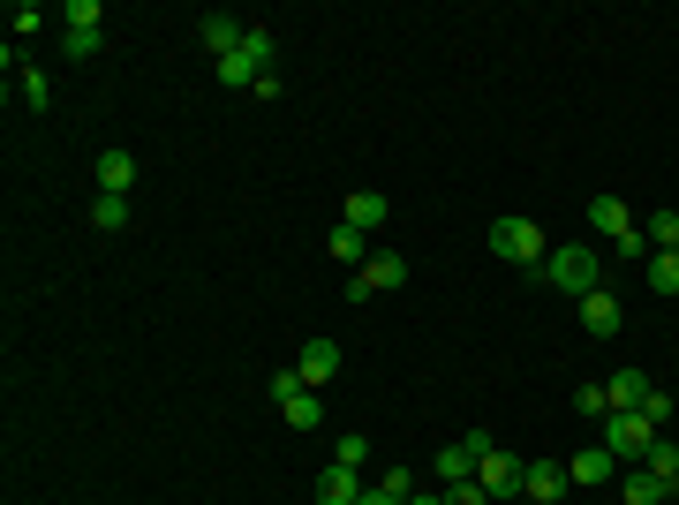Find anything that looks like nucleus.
I'll return each mask as SVG.
<instances>
[{"label": "nucleus", "instance_id": "f257e3e1", "mask_svg": "<svg viewBox=\"0 0 679 505\" xmlns=\"http://www.w3.org/2000/svg\"><path fill=\"white\" fill-rule=\"evenodd\" d=\"M536 280H551L559 295H574V302H581V295H597V287H604V257H597L589 242H559V249L543 257V272H536Z\"/></svg>", "mask_w": 679, "mask_h": 505}, {"label": "nucleus", "instance_id": "f03ea898", "mask_svg": "<svg viewBox=\"0 0 679 505\" xmlns=\"http://www.w3.org/2000/svg\"><path fill=\"white\" fill-rule=\"evenodd\" d=\"M491 257H507V264H521V272H543L551 242H543L536 219H499V226H491Z\"/></svg>", "mask_w": 679, "mask_h": 505}, {"label": "nucleus", "instance_id": "7ed1b4c3", "mask_svg": "<svg viewBox=\"0 0 679 505\" xmlns=\"http://www.w3.org/2000/svg\"><path fill=\"white\" fill-rule=\"evenodd\" d=\"M604 445H612V461H650L657 423H650L642 407H619V415H604Z\"/></svg>", "mask_w": 679, "mask_h": 505}, {"label": "nucleus", "instance_id": "20e7f679", "mask_svg": "<svg viewBox=\"0 0 679 505\" xmlns=\"http://www.w3.org/2000/svg\"><path fill=\"white\" fill-rule=\"evenodd\" d=\"M61 23H68V30H61V38H68V61H91V53L106 46V0H68Z\"/></svg>", "mask_w": 679, "mask_h": 505}, {"label": "nucleus", "instance_id": "39448f33", "mask_svg": "<svg viewBox=\"0 0 679 505\" xmlns=\"http://www.w3.org/2000/svg\"><path fill=\"white\" fill-rule=\"evenodd\" d=\"M393 287H408V257H393V249H370V264L347 280V302H370V295H393Z\"/></svg>", "mask_w": 679, "mask_h": 505}, {"label": "nucleus", "instance_id": "423d86ee", "mask_svg": "<svg viewBox=\"0 0 679 505\" xmlns=\"http://www.w3.org/2000/svg\"><path fill=\"white\" fill-rule=\"evenodd\" d=\"M521 468H528V461H513L507 445H491V453L476 461V483L491 491V505H513V498H521Z\"/></svg>", "mask_w": 679, "mask_h": 505}, {"label": "nucleus", "instance_id": "0eeeda50", "mask_svg": "<svg viewBox=\"0 0 679 505\" xmlns=\"http://www.w3.org/2000/svg\"><path fill=\"white\" fill-rule=\"evenodd\" d=\"M566 491H574V476H566L559 461H528V468H521V498L528 505H566Z\"/></svg>", "mask_w": 679, "mask_h": 505}, {"label": "nucleus", "instance_id": "6e6552de", "mask_svg": "<svg viewBox=\"0 0 679 505\" xmlns=\"http://www.w3.org/2000/svg\"><path fill=\"white\" fill-rule=\"evenodd\" d=\"M196 38H204V53H212V61H227V53H242L249 23H242V15H227V8H212V15H196Z\"/></svg>", "mask_w": 679, "mask_h": 505}, {"label": "nucleus", "instance_id": "1a4fd4ad", "mask_svg": "<svg viewBox=\"0 0 679 505\" xmlns=\"http://www.w3.org/2000/svg\"><path fill=\"white\" fill-rule=\"evenodd\" d=\"M295 377L318 392V385H333L340 377V339H303V354H295Z\"/></svg>", "mask_w": 679, "mask_h": 505}, {"label": "nucleus", "instance_id": "9d476101", "mask_svg": "<svg viewBox=\"0 0 679 505\" xmlns=\"http://www.w3.org/2000/svg\"><path fill=\"white\" fill-rule=\"evenodd\" d=\"M385 211H393V204H385L377 189H355V196H340V226H355V234H377V226H385Z\"/></svg>", "mask_w": 679, "mask_h": 505}, {"label": "nucleus", "instance_id": "9b49d317", "mask_svg": "<svg viewBox=\"0 0 679 505\" xmlns=\"http://www.w3.org/2000/svg\"><path fill=\"white\" fill-rule=\"evenodd\" d=\"M99 196H129V189H137V152H121V144H114V152H99Z\"/></svg>", "mask_w": 679, "mask_h": 505}, {"label": "nucleus", "instance_id": "f8f14e48", "mask_svg": "<svg viewBox=\"0 0 679 505\" xmlns=\"http://www.w3.org/2000/svg\"><path fill=\"white\" fill-rule=\"evenodd\" d=\"M612 445H581L574 461H566V476H574V491H597V483H612Z\"/></svg>", "mask_w": 679, "mask_h": 505}, {"label": "nucleus", "instance_id": "ddd939ff", "mask_svg": "<svg viewBox=\"0 0 679 505\" xmlns=\"http://www.w3.org/2000/svg\"><path fill=\"white\" fill-rule=\"evenodd\" d=\"M362 491H370V483H362V468H340V461H325V468H318V498H325V505H355Z\"/></svg>", "mask_w": 679, "mask_h": 505}, {"label": "nucleus", "instance_id": "4468645a", "mask_svg": "<svg viewBox=\"0 0 679 505\" xmlns=\"http://www.w3.org/2000/svg\"><path fill=\"white\" fill-rule=\"evenodd\" d=\"M581 325H589L597 339H612L619 325H627V318H619V295H612V287H597V295H581Z\"/></svg>", "mask_w": 679, "mask_h": 505}, {"label": "nucleus", "instance_id": "2eb2a0df", "mask_svg": "<svg viewBox=\"0 0 679 505\" xmlns=\"http://www.w3.org/2000/svg\"><path fill=\"white\" fill-rule=\"evenodd\" d=\"M604 400H612V415H619V407H642V400H650V370H612V377H604Z\"/></svg>", "mask_w": 679, "mask_h": 505}, {"label": "nucleus", "instance_id": "dca6fc26", "mask_svg": "<svg viewBox=\"0 0 679 505\" xmlns=\"http://www.w3.org/2000/svg\"><path fill=\"white\" fill-rule=\"evenodd\" d=\"M642 242H650V249H679V211L672 204H657V211L642 219Z\"/></svg>", "mask_w": 679, "mask_h": 505}, {"label": "nucleus", "instance_id": "f3484780", "mask_svg": "<svg viewBox=\"0 0 679 505\" xmlns=\"http://www.w3.org/2000/svg\"><path fill=\"white\" fill-rule=\"evenodd\" d=\"M619 498H627V505H665V498H679V491H665V483H657L650 468H635V476L619 483Z\"/></svg>", "mask_w": 679, "mask_h": 505}, {"label": "nucleus", "instance_id": "a211bd4d", "mask_svg": "<svg viewBox=\"0 0 679 505\" xmlns=\"http://www.w3.org/2000/svg\"><path fill=\"white\" fill-rule=\"evenodd\" d=\"M650 295H679V249H650Z\"/></svg>", "mask_w": 679, "mask_h": 505}, {"label": "nucleus", "instance_id": "6ab92c4d", "mask_svg": "<svg viewBox=\"0 0 679 505\" xmlns=\"http://www.w3.org/2000/svg\"><path fill=\"white\" fill-rule=\"evenodd\" d=\"M91 226L99 234H121L129 226V196H91Z\"/></svg>", "mask_w": 679, "mask_h": 505}, {"label": "nucleus", "instance_id": "aec40b11", "mask_svg": "<svg viewBox=\"0 0 679 505\" xmlns=\"http://www.w3.org/2000/svg\"><path fill=\"white\" fill-rule=\"evenodd\" d=\"M280 415H287V430H318V423H325V400H318V392H295Z\"/></svg>", "mask_w": 679, "mask_h": 505}, {"label": "nucleus", "instance_id": "412c9836", "mask_svg": "<svg viewBox=\"0 0 679 505\" xmlns=\"http://www.w3.org/2000/svg\"><path fill=\"white\" fill-rule=\"evenodd\" d=\"M333 257L362 272V264H370V234H355V226H333Z\"/></svg>", "mask_w": 679, "mask_h": 505}, {"label": "nucleus", "instance_id": "4be33fe9", "mask_svg": "<svg viewBox=\"0 0 679 505\" xmlns=\"http://www.w3.org/2000/svg\"><path fill=\"white\" fill-rule=\"evenodd\" d=\"M642 468H650V476H657V483H665V491H679V445H665V438H657V445H650V461H642Z\"/></svg>", "mask_w": 679, "mask_h": 505}, {"label": "nucleus", "instance_id": "5701e85b", "mask_svg": "<svg viewBox=\"0 0 679 505\" xmlns=\"http://www.w3.org/2000/svg\"><path fill=\"white\" fill-rule=\"evenodd\" d=\"M15 83H23V106H30V114H46V106H53V83H46L38 68H23Z\"/></svg>", "mask_w": 679, "mask_h": 505}, {"label": "nucleus", "instance_id": "b1692460", "mask_svg": "<svg viewBox=\"0 0 679 505\" xmlns=\"http://www.w3.org/2000/svg\"><path fill=\"white\" fill-rule=\"evenodd\" d=\"M377 491H393V498L408 505L415 491H423V483H415V468H385V476H377Z\"/></svg>", "mask_w": 679, "mask_h": 505}, {"label": "nucleus", "instance_id": "393cba45", "mask_svg": "<svg viewBox=\"0 0 679 505\" xmlns=\"http://www.w3.org/2000/svg\"><path fill=\"white\" fill-rule=\"evenodd\" d=\"M333 461H340V468H362V461H370V438H355V430L333 438Z\"/></svg>", "mask_w": 679, "mask_h": 505}, {"label": "nucleus", "instance_id": "a878e982", "mask_svg": "<svg viewBox=\"0 0 679 505\" xmlns=\"http://www.w3.org/2000/svg\"><path fill=\"white\" fill-rule=\"evenodd\" d=\"M574 407H581L589 423H604V415H612V400H604V385H581V392H574Z\"/></svg>", "mask_w": 679, "mask_h": 505}, {"label": "nucleus", "instance_id": "bb28decb", "mask_svg": "<svg viewBox=\"0 0 679 505\" xmlns=\"http://www.w3.org/2000/svg\"><path fill=\"white\" fill-rule=\"evenodd\" d=\"M642 415H650V423L665 430V423H672V392H665V385H650V400H642Z\"/></svg>", "mask_w": 679, "mask_h": 505}, {"label": "nucleus", "instance_id": "cd10ccee", "mask_svg": "<svg viewBox=\"0 0 679 505\" xmlns=\"http://www.w3.org/2000/svg\"><path fill=\"white\" fill-rule=\"evenodd\" d=\"M8 23H15V38H30V30H38V23H46V15H38V8H30V0H15V8H8Z\"/></svg>", "mask_w": 679, "mask_h": 505}, {"label": "nucleus", "instance_id": "c85d7f7f", "mask_svg": "<svg viewBox=\"0 0 679 505\" xmlns=\"http://www.w3.org/2000/svg\"><path fill=\"white\" fill-rule=\"evenodd\" d=\"M265 392H272V400H280V407H287V400H295V392H310V385H303V377H295V370H280V377H272V385H265Z\"/></svg>", "mask_w": 679, "mask_h": 505}, {"label": "nucleus", "instance_id": "c756f323", "mask_svg": "<svg viewBox=\"0 0 679 505\" xmlns=\"http://www.w3.org/2000/svg\"><path fill=\"white\" fill-rule=\"evenodd\" d=\"M446 505H491V491H484V483H453V491H446Z\"/></svg>", "mask_w": 679, "mask_h": 505}, {"label": "nucleus", "instance_id": "7c9ffc66", "mask_svg": "<svg viewBox=\"0 0 679 505\" xmlns=\"http://www.w3.org/2000/svg\"><path fill=\"white\" fill-rule=\"evenodd\" d=\"M355 505H400V498H393V491H377V483H370V491H362V498H355Z\"/></svg>", "mask_w": 679, "mask_h": 505}, {"label": "nucleus", "instance_id": "2f4dec72", "mask_svg": "<svg viewBox=\"0 0 679 505\" xmlns=\"http://www.w3.org/2000/svg\"><path fill=\"white\" fill-rule=\"evenodd\" d=\"M408 505H446V491H438V483H431V491H415V498Z\"/></svg>", "mask_w": 679, "mask_h": 505}]
</instances>
